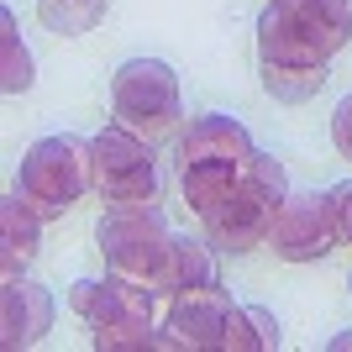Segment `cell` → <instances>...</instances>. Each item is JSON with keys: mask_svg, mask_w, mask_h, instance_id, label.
Listing matches in <instances>:
<instances>
[{"mask_svg": "<svg viewBox=\"0 0 352 352\" xmlns=\"http://www.w3.org/2000/svg\"><path fill=\"white\" fill-rule=\"evenodd\" d=\"M352 43V0H268L258 47L274 63H331Z\"/></svg>", "mask_w": 352, "mask_h": 352, "instance_id": "1", "label": "cell"}, {"mask_svg": "<svg viewBox=\"0 0 352 352\" xmlns=\"http://www.w3.org/2000/svg\"><path fill=\"white\" fill-rule=\"evenodd\" d=\"M284 195H289V184H284V163L274 158V153H258V158H252L248 184L232 190L210 216H200V221H206L210 248H221V252H252V248H263L268 236H274V221H279Z\"/></svg>", "mask_w": 352, "mask_h": 352, "instance_id": "2", "label": "cell"}, {"mask_svg": "<svg viewBox=\"0 0 352 352\" xmlns=\"http://www.w3.org/2000/svg\"><path fill=\"white\" fill-rule=\"evenodd\" d=\"M16 190L27 195V206L43 221L63 216L85 190H95V147L69 132L32 142V153L21 158V174H16Z\"/></svg>", "mask_w": 352, "mask_h": 352, "instance_id": "3", "label": "cell"}, {"mask_svg": "<svg viewBox=\"0 0 352 352\" xmlns=\"http://www.w3.org/2000/svg\"><path fill=\"white\" fill-rule=\"evenodd\" d=\"M100 258L111 274L121 279H137V284H153V274L163 268L174 236H168V221H163L158 200H132V206H105L100 216Z\"/></svg>", "mask_w": 352, "mask_h": 352, "instance_id": "4", "label": "cell"}, {"mask_svg": "<svg viewBox=\"0 0 352 352\" xmlns=\"http://www.w3.org/2000/svg\"><path fill=\"white\" fill-rule=\"evenodd\" d=\"M111 111H116L121 126H132V132L147 137V142L174 137L179 121H184V100H179L174 69L158 63V58L121 63L116 79H111Z\"/></svg>", "mask_w": 352, "mask_h": 352, "instance_id": "5", "label": "cell"}, {"mask_svg": "<svg viewBox=\"0 0 352 352\" xmlns=\"http://www.w3.org/2000/svg\"><path fill=\"white\" fill-rule=\"evenodd\" d=\"M89 147H95V195L105 206L158 200V158H153L147 137H137L132 126L111 121L100 137H89Z\"/></svg>", "mask_w": 352, "mask_h": 352, "instance_id": "6", "label": "cell"}, {"mask_svg": "<svg viewBox=\"0 0 352 352\" xmlns=\"http://www.w3.org/2000/svg\"><path fill=\"white\" fill-rule=\"evenodd\" d=\"M274 252L284 263H316L342 242V226H337V200L331 190H300V195H284L279 221H274Z\"/></svg>", "mask_w": 352, "mask_h": 352, "instance_id": "7", "label": "cell"}, {"mask_svg": "<svg viewBox=\"0 0 352 352\" xmlns=\"http://www.w3.org/2000/svg\"><path fill=\"white\" fill-rule=\"evenodd\" d=\"M236 310V300L221 284H206V289H184L168 300V331H158L163 347H190V352H221L226 342V316Z\"/></svg>", "mask_w": 352, "mask_h": 352, "instance_id": "8", "label": "cell"}, {"mask_svg": "<svg viewBox=\"0 0 352 352\" xmlns=\"http://www.w3.org/2000/svg\"><path fill=\"white\" fill-rule=\"evenodd\" d=\"M153 305L158 294L137 279H121V274H105V279H79L69 289V310L85 316L89 326H116V321H153Z\"/></svg>", "mask_w": 352, "mask_h": 352, "instance_id": "9", "label": "cell"}, {"mask_svg": "<svg viewBox=\"0 0 352 352\" xmlns=\"http://www.w3.org/2000/svg\"><path fill=\"white\" fill-rule=\"evenodd\" d=\"M47 326H53V294L43 284L6 279V289H0V342L11 352L37 347Z\"/></svg>", "mask_w": 352, "mask_h": 352, "instance_id": "10", "label": "cell"}, {"mask_svg": "<svg viewBox=\"0 0 352 352\" xmlns=\"http://www.w3.org/2000/svg\"><path fill=\"white\" fill-rule=\"evenodd\" d=\"M258 158V153H252ZM252 158H200V163H179V190H184V206L195 216H210V210L226 200L232 190H242L252 174Z\"/></svg>", "mask_w": 352, "mask_h": 352, "instance_id": "11", "label": "cell"}, {"mask_svg": "<svg viewBox=\"0 0 352 352\" xmlns=\"http://www.w3.org/2000/svg\"><path fill=\"white\" fill-rule=\"evenodd\" d=\"M43 248V216L27 206V195L11 190L0 200V274L6 279H21L27 263Z\"/></svg>", "mask_w": 352, "mask_h": 352, "instance_id": "12", "label": "cell"}, {"mask_svg": "<svg viewBox=\"0 0 352 352\" xmlns=\"http://www.w3.org/2000/svg\"><path fill=\"white\" fill-rule=\"evenodd\" d=\"M258 147H252L248 126L236 116H195L190 132L179 137V163H200V158H252Z\"/></svg>", "mask_w": 352, "mask_h": 352, "instance_id": "13", "label": "cell"}, {"mask_svg": "<svg viewBox=\"0 0 352 352\" xmlns=\"http://www.w3.org/2000/svg\"><path fill=\"white\" fill-rule=\"evenodd\" d=\"M206 284H216L210 236H206V242L174 236V248H168V258H163V268L153 274V284H147V289L158 294V300H174V294H184V289H206Z\"/></svg>", "mask_w": 352, "mask_h": 352, "instance_id": "14", "label": "cell"}, {"mask_svg": "<svg viewBox=\"0 0 352 352\" xmlns=\"http://www.w3.org/2000/svg\"><path fill=\"white\" fill-rule=\"evenodd\" d=\"M279 347V321H274V310L263 305H236L226 316V342L221 352H274Z\"/></svg>", "mask_w": 352, "mask_h": 352, "instance_id": "15", "label": "cell"}, {"mask_svg": "<svg viewBox=\"0 0 352 352\" xmlns=\"http://www.w3.org/2000/svg\"><path fill=\"white\" fill-rule=\"evenodd\" d=\"M321 85H326V63H274V58H263V89L284 105L310 100Z\"/></svg>", "mask_w": 352, "mask_h": 352, "instance_id": "16", "label": "cell"}, {"mask_svg": "<svg viewBox=\"0 0 352 352\" xmlns=\"http://www.w3.org/2000/svg\"><path fill=\"white\" fill-rule=\"evenodd\" d=\"M27 85H32V53L21 47L16 16L0 11V89H6V95H21Z\"/></svg>", "mask_w": 352, "mask_h": 352, "instance_id": "17", "label": "cell"}, {"mask_svg": "<svg viewBox=\"0 0 352 352\" xmlns=\"http://www.w3.org/2000/svg\"><path fill=\"white\" fill-rule=\"evenodd\" d=\"M37 16H43V27L63 32V37H79L105 16V0H37Z\"/></svg>", "mask_w": 352, "mask_h": 352, "instance_id": "18", "label": "cell"}, {"mask_svg": "<svg viewBox=\"0 0 352 352\" xmlns=\"http://www.w3.org/2000/svg\"><path fill=\"white\" fill-rule=\"evenodd\" d=\"M89 347L95 352H147V347H163V337L153 331V321H116V326H95Z\"/></svg>", "mask_w": 352, "mask_h": 352, "instance_id": "19", "label": "cell"}, {"mask_svg": "<svg viewBox=\"0 0 352 352\" xmlns=\"http://www.w3.org/2000/svg\"><path fill=\"white\" fill-rule=\"evenodd\" d=\"M331 142H337V153L352 163V95L337 105V116H331Z\"/></svg>", "mask_w": 352, "mask_h": 352, "instance_id": "20", "label": "cell"}, {"mask_svg": "<svg viewBox=\"0 0 352 352\" xmlns=\"http://www.w3.org/2000/svg\"><path fill=\"white\" fill-rule=\"evenodd\" d=\"M331 200H337V226H342V242L352 248V179L331 190Z\"/></svg>", "mask_w": 352, "mask_h": 352, "instance_id": "21", "label": "cell"}]
</instances>
